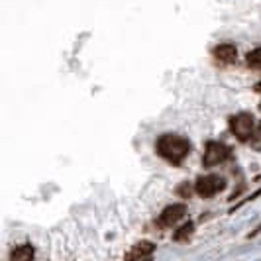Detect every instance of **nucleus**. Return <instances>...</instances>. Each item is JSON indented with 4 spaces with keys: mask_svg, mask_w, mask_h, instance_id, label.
<instances>
[{
    "mask_svg": "<svg viewBox=\"0 0 261 261\" xmlns=\"http://www.w3.org/2000/svg\"><path fill=\"white\" fill-rule=\"evenodd\" d=\"M157 153L173 165H181L191 153V142L177 134H163L155 144Z\"/></svg>",
    "mask_w": 261,
    "mask_h": 261,
    "instance_id": "nucleus-1",
    "label": "nucleus"
},
{
    "mask_svg": "<svg viewBox=\"0 0 261 261\" xmlns=\"http://www.w3.org/2000/svg\"><path fill=\"white\" fill-rule=\"evenodd\" d=\"M230 130L240 142H248L249 136L255 130V118L249 112H240L230 118Z\"/></svg>",
    "mask_w": 261,
    "mask_h": 261,
    "instance_id": "nucleus-2",
    "label": "nucleus"
},
{
    "mask_svg": "<svg viewBox=\"0 0 261 261\" xmlns=\"http://www.w3.org/2000/svg\"><path fill=\"white\" fill-rule=\"evenodd\" d=\"M226 181H224L220 175H204V177H198L195 183L196 195H200L202 198H212L214 195H218L220 191H224Z\"/></svg>",
    "mask_w": 261,
    "mask_h": 261,
    "instance_id": "nucleus-3",
    "label": "nucleus"
},
{
    "mask_svg": "<svg viewBox=\"0 0 261 261\" xmlns=\"http://www.w3.org/2000/svg\"><path fill=\"white\" fill-rule=\"evenodd\" d=\"M230 157V147L222 142H208L206 149H204V155H202V163L204 167H214V165H220L226 159Z\"/></svg>",
    "mask_w": 261,
    "mask_h": 261,
    "instance_id": "nucleus-4",
    "label": "nucleus"
},
{
    "mask_svg": "<svg viewBox=\"0 0 261 261\" xmlns=\"http://www.w3.org/2000/svg\"><path fill=\"white\" fill-rule=\"evenodd\" d=\"M185 214H187V206L185 204H169L167 208L161 212L159 222L171 228V226H175L177 222H181L185 218Z\"/></svg>",
    "mask_w": 261,
    "mask_h": 261,
    "instance_id": "nucleus-5",
    "label": "nucleus"
},
{
    "mask_svg": "<svg viewBox=\"0 0 261 261\" xmlns=\"http://www.w3.org/2000/svg\"><path fill=\"white\" fill-rule=\"evenodd\" d=\"M212 55H214L220 63H234L236 55H238V49H236V45H232V43H220V45H216V47L212 49Z\"/></svg>",
    "mask_w": 261,
    "mask_h": 261,
    "instance_id": "nucleus-6",
    "label": "nucleus"
},
{
    "mask_svg": "<svg viewBox=\"0 0 261 261\" xmlns=\"http://www.w3.org/2000/svg\"><path fill=\"white\" fill-rule=\"evenodd\" d=\"M155 251V246L151 242H138L134 244L132 249L126 253V259H142V257H149Z\"/></svg>",
    "mask_w": 261,
    "mask_h": 261,
    "instance_id": "nucleus-7",
    "label": "nucleus"
},
{
    "mask_svg": "<svg viewBox=\"0 0 261 261\" xmlns=\"http://www.w3.org/2000/svg\"><path fill=\"white\" fill-rule=\"evenodd\" d=\"M34 255H36L34 246H32V244H22V246H18V248L12 249L10 259L12 261H30Z\"/></svg>",
    "mask_w": 261,
    "mask_h": 261,
    "instance_id": "nucleus-8",
    "label": "nucleus"
},
{
    "mask_svg": "<svg viewBox=\"0 0 261 261\" xmlns=\"http://www.w3.org/2000/svg\"><path fill=\"white\" fill-rule=\"evenodd\" d=\"M246 61H248V65L251 69H259L261 71V47H255L253 51L248 53V57H246Z\"/></svg>",
    "mask_w": 261,
    "mask_h": 261,
    "instance_id": "nucleus-9",
    "label": "nucleus"
},
{
    "mask_svg": "<svg viewBox=\"0 0 261 261\" xmlns=\"http://www.w3.org/2000/svg\"><path fill=\"white\" fill-rule=\"evenodd\" d=\"M193 222H189V224H183L177 232H175V240H185V238H189V236L193 234Z\"/></svg>",
    "mask_w": 261,
    "mask_h": 261,
    "instance_id": "nucleus-10",
    "label": "nucleus"
},
{
    "mask_svg": "<svg viewBox=\"0 0 261 261\" xmlns=\"http://www.w3.org/2000/svg\"><path fill=\"white\" fill-rule=\"evenodd\" d=\"M253 89H255V92H261V81L257 83V85H255V87H253Z\"/></svg>",
    "mask_w": 261,
    "mask_h": 261,
    "instance_id": "nucleus-11",
    "label": "nucleus"
},
{
    "mask_svg": "<svg viewBox=\"0 0 261 261\" xmlns=\"http://www.w3.org/2000/svg\"><path fill=\"white\" fill-rule=\"evenodd\" d=\"M259 136H261V124H259Z\"/></svg>",
    "mask_w": 261,
    "mask_h": 261,
    "instance_id": "nucleus-12",
    "label": "nucleus"
},
{
    "mask_svg": "<svg viewBox=\"0 0 261 261\" xmlns=\"http://www.w3.org/2000/svg\"><path fill=\"white\" fill-rule=\"evenodd\" d=\"M257 232H261V226H259V228H257Z\"/></svg>",
    "mask_w": 261,
    "mask_h": 261,
    "instance_id": "nucleus-13",
    "label": "nucleus"
}]
</instances>
